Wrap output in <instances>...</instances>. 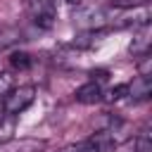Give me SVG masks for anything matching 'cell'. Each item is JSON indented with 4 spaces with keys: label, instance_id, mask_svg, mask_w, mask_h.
<instances>
[{
    "label": "cell",
    "instance_id": "13",
    "mask_svg": "<svg viewBox=\"0 0 152 152\" xmlns=\"http://www.w3.org/2000/svg\"><path fill=\"white\" fill-rule=\"evenodd\" d=\"M124 95H128V93H126V86H116V88H112L104 97H107V100H121Z\"/></svg>",
    "mask_w": 152,
    "mask_h": 152
},
{
    "label": "cell",
    "instance_id": "11",
    "mask_svg": "<svg viewBox=\"0 0 152 152\" xmlns=\"http://www.w3.org/2000/svg\"><path fill=\"white\" fill-rule=\"evenodd\" d=\"M135 150H138V152H150V150H152V140H150V131H147V128H142V131L138 133V138H135Z\"/></svg>",
    "mask_w": 152,
    "mask_h": 152
},
{
    "label": "cell",
    "instance_id": "10",
    "mask_svg": "<svg viewBox=\"0 0 152 152\" xmlns=\"http://www.w3.org/2000/svg\"><path fill=\"white\" fill-rule=\"evenodd\" d=\"M12 133H14V116L7 114L5 119H0V145H2L5 140H10Z\"/></svg>",
    "mask_w": 152,
    "mask_h": 152
},
{
    "label": "cell",
    "instance_id": "5",
    "mask_svg": "<svg viewBox=\"0 0 152 152\" xmlns=\"http://www.w3.org/2000/svg\"><path fill=\"white\" fill-rule=\"evenodd\" d=\"M74 97H76V102H81V104H97V102L104 100V90H102L100 83L88 81V83H83V86L74 93Z\"/></svg>",
    "mask_w": 152,
    "mask_h": 152
},
{
    "label": "cell",
    "instance_id": "4",
    "mask_svg": "<svg viewBox=\"0 0 152 152\" xmlns=\"http://www.w3.org/2000/svg\"><path fill=\"white\" fill-rule=\"evenodd\" d=\"M150 45H152V28H150V21H145L133 28V40L128 45V52L133 57H140V55L150 52Z\"/></svg>",
    "mask_w": 152,
    "mask_h": 152
},
{
    "label": "cell",
    "instance_id": "2",
    "mask_svg": "<svg viewBox=\"0 0 152 152\" xmlns=\"http://www.w3.org/2000/svg\"><path fill=\"white\" fill-rule=\"evenodd\" d=\"M26 10H28L31 21L38 28H43V31L52 28L55 21H57V10H55L52 0H28L26 2Z\"/></svg>",
    "mask_w": 152,
    "mask_h": 152
},
{
    "label": "cell",
    "instance_id": "12",
    "mask_svg": "<svg viewBox=\"0 0 152 152\" xmlns=\"http://www.w3.org/2000/svg\"><path fill=\"white\" fill-rule=\"evenodd\" d=\"M14 86V78H12V74L10 71H0V100L10 93V88Z\"/></svg>",
    "mask_w": 152,
    "mask_h": 152
},
{
    "label": "cell",
    "instance_id": "15",
    "mask_svg": "<svg viewBox=\"0 0 152 152\" xmlns=\"http://www.w3.org/2000/svg\"><path fill=\"white\" fill-rule=\"evenodd\" d=\"M66 2H69V5H76V7H78V5H83L86 0H66Z\"/></svg>",
    "mask_w": 152,
    "mask_h": 152
},
{
    "label": "cell",
    "instance_id": "6",
    "mask_svg": "<svg viewBox=\"0 0 152 152\" xmlns=\"http://www.w3.org/2000/svg\"><path fill=\"white\" fill-rule=\"evenodd\" d=\"M150 90H152V86H150V78H145V76H135L131 83H126V93L133 100H145L150 95Z\"/></svg>",
    "mask_w": 152,
    "mask_h": 152
},
{
    "label": "cell",
    "instance_id": "1",
    "mask_svg": "<svg viewBox=\"0 0 152 152\" xmlns=\"http://www.w3.org/2000/svg\"><path fill=\"white\" fill-rule=\"evenodd\" d=\"M33 100H36V88H33V86H12L10 93H7L0 102H2V107H5V112H7L10 116H17V114H21L26 107H31Z\"/></svg>",
    "mask_w": 152,
    "mask_h": 152
},
{
    "label": "cell",
    "instance_id": "3",
    "mask_svg": "<svg viewBox=\"0 0 152 152\" xmlns=\"http://www.w3.org/2000/svg\"><path fill=\"white\" fill-rule=\"evenodd\" d=\"M48 140L43 138H10L0 145V152H45Z\"/></svg>",
    "mask_w": 152,
    "mask_h": 152
},
{
    "label": "cell",
    "instance_id": "9",
    "mask_svg": "<svg viewBox=\"0 0 152 152\" xmlns=\"http://www.w3.org/2000/svg\"><path fill=\"white\" fill-rule=\"evenodd\" d=\"M59 152H100V147L88 138V140L74 142V145H69V147H64V150H59Z\"/></svg>",
    "mask_w": 152,
    "mask_h": 152
},
{
    "label": "cell",
    "instance_id": "7",
    "mask_svg": "<svg viewBox=\"0 0 152 152\" xmlns=\"http://www.w3.org/2000/svg\"><path fill=\"white\" fill-rule=\"evenodd\" d=\"M10 64H12V69L26 71V69L33 64V57H31L28 52H12V57H10Z\"/></svg>",
    "mask_w": 152,
    "mask_h": 152
},
{
    "label": "cell",
    "instance_id": "14",
    "mask_svg": "<svg viewBox=\"0 0 152 152\" xmlns=\"http://www.w3.org/2000/svg\"><path fill=\"white\" fill-rule=\"evenodd\" d=\"M107 76H109V74H107L104 69H97V71H93V74H90V81H95V83H100V86H102V83L107 81Z\"/></svg>",
    "mask_w": 152,
    "mask_h": 152
},
{
    "label": "cell",
    "instance_id": "8",
    "mask_svg": "<svg viewBox=\"0 0 152 152\" xmlns=\"http://www.w3.org/2000/svg\"><path fill=\"white\" fill-rule=\"evenodd\" d=\"M135 69H138V76L150 78V76H152V55H150V52L140 55V57H138V62H135Z\"/></svg>",
    "mask_w": 152,
    "mask_h": 152
}]
</instances>
